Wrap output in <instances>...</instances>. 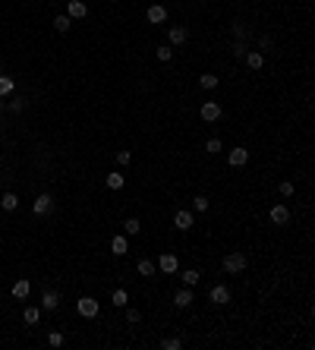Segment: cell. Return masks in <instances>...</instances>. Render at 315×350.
Segmentation results:
<instances>
[{
  "instance_id": "cell-14",
  "label": "cell",
  "mask_w": 315,
  "mask_h": 350,
  "mask_svg": "<svg viewBox=\"0 0 315 350\" xmlns=\"http://www.w3.org/2000/svg\"><path fill=\"white\" fill-rule=\"evenodd\" d=\"M246 66H249V70H262V66H265V57H262V54H259V51H246Z\"/></svg>"
},
{
  "instance_id": "cell-10",
  "label": "cell",
  "mask_w": 315,
  "mask_h": 350,
  "mask_svg": "<svg viewBox=\"0 0 315 350\" xmlns=\"http://www.w3.org/2000/svg\"><path fill=\"white\" fill-rule=\"evenodd\" d=\"M51 208H54V199L48 196V193H44V196H38V199H35V205H32V212H35V214H48Z\"/></svg>"
},
{
  "instance_id": "cell-12",
  "label": "cell",
  "mask_w": 315,
  "mask_h": 350,
  "mask_svg": "<svg viewBox=\"0 0 315 350\" xmlns=\"http://www.w3.org/2000/svg\"><path fill=\"white\" fill-rule=\"evenodd\" d=\"M227 161H230L233 167H243L246 161H249V152H246V149H230V155H227Z\"/></svg>"
},
{
  "instance_id": "cell-5",
  "label": "cell",
  "mask_w": 315,
  "mask_h": 350,
  "mask_svg": "<svg viewBox=\"0 0 315 350\" xmlns=\"http://www.w3.org/2000/svg\"><path fill=\"white\" fill-rule=\"evenodd\" d=\"M202 120H205V123L221 120V104H218V101H205V104H202Z\"/></svg>"
},
{
  "instance_id": "cell-28",
  "label": "cell",
  "mask_w": 315,
  "mask_h": 350,
  "mask_svg": "<svg viewBox=\"0 0 315 350\" xmlns=\"http://www.w3.org/2000/svg\"><path fill=\"white\" fill-rule=\"evenodd\" d=\"M38 315H41V312H38L35 306H29V309H25V322H29V325H35V322H38Z\"/></svg>"
},
{
  "instance_id": "cell-19",
  "label": "cell",
  "mask_w": 315,
  "mask_h": 350,
  "mask_svg": "<svg viewBox=\"0 0 315 350\" xmlns=\"http://www.w3.org/2000/svg\"><path fill=\"white\" fill-rule=\"evenodd\" d=\"M139 274H145V278H148V274H155L158 272V265H155V262H151V259H139Z\"/></svg>"
},
{
  "instance_id": "cell-35",
  "label": "cell",
  "mask_w": 315,
  "mask_h": 350,
  "mask_svg": "<svg viewBox=\"0 0 315 350\" xmlns=\"http://www.w3.org/2000/svg\"><path fill=\"white\" fill-rule=\"evenodd\" d=\"M196 212H208V199L205 196H196Z\"/></svg>"
},
{
  "instance_id": "cell-32",
  "label": "cell",
  "mask_w": 315,
  "mask_h": 350,
  "mask_svg": "<svg viewBox=\"0 0 315 350\" xmlns=\"http://www.w3.org/2000/svg\"><path fill=\"white\" fill-rule=\"evenodd\" d=\"M278 190H280V196H284V199H290V196H293V183H287V180L278 186Z\"/></svg>"
},
{
  "instance_id": "cell-27",
  "label": "cell",
  "mask_w": 315,
  "mask_h": 350,
  "mask_svg": "<svg viewBox=\"0 0 315 350\" xmlns=\"http://www.w3.org/2000/svg\"><path fill=\"white\" fill-rule=\"evenodd\" d=\"M13 92V79L10 76H0V95H10Z\"/></svg>"
},
{
  "instance_id": "cell-25",
  "label": "cell",
  "mask_w": 315,
  "mask_h": 350,
  "mask_svg": "<svg viewBox=\"0 0 315 350\" xmlns=\"http://www.w3.org/2000/svg\"><path fill=\"white\" fill-rule=\"evenodd\" d=\"M54 29L57 32H70V16H57L54 19Z\"/></svg>"
},
{
  "instance_id": "cell-8",
  "label": "cell",
  "mask_w": 315,
  "mask_h": 350,
  "mask_svg": "<svg viewBox=\"0 0 315 350\" xmlns=\"http://www.w3.org/2000/svg\"><path fill=\"white\" fill-rule=\"evenodd\" d=\"M192 224H196V221H192V212H177L173 214V227H177V231H192Z\"/></svg>"
},
{
  "instance_id": "cell-33",
  "label": "cell",
  "mask_w": 315,
  "mask_h": 350,
  "mask_svg": "<svg viewBox=\"0 0 315 350\" xmlns=\"http://www.w3.org/2000/svg\"><path fill=\"white\" fill-rule=\"evenodd\" d=\"M48 344H51V347H63V334H60V331H54L51 338H48Z\"/></svg>"
},
{
  "instance_id": "cell-17",
  "label": "cell",
  "mask_w": 315,
  "mask_h": 350,
  "mask_svg": "<svg viewBox=\"0 0 315 350\" xmlns=\"http://www.w3.org/2000/svg\"><path fill=\"white\" fill-rule=\"evenodd\" d=\"M41 306H44V309H57V306H60V293H57V291H44Z\"/></svg>"
},
{
  "instance_id": "cell-9",
  "label": "cell",
  "mask_w": 315,
  "mask_h": 350,
  "mask_svg": "<svg viewBox=\"0 0 315 350\" xmlns=\"http://www.w3.org/2000/svg\"><path fill=\"white\" fill-rule=\"evenodd\" d=\"M290 221V208L287 205H271V224H287Z\"/></svg>"
},
{
  "instance_id": "cell-29",
  "label": "cell",
  "mask_w": 315,
  "mask_h": 350,
  "mask_svg": "<svg viewBox=\"0 0 315 350\" xmlns=\"http://www.w3.org/2000/svg\"><path fill=\"white\" fill-rule=\"evenodd\" d=\"M170 57H173L170 44H164V48H158V60H164V63H167V60H170Z\"/></svg>"
},
{
  "instance_id": "cell-30",
  "label": "cell",
  "mask_w": 315,
  "mask_h": 350,
  "mask_svg": "<svg viewBox=\"0 0 315 350\" xmlns=\"http://www.w3.org/2000/svg\"><path fill=\"white\" fill-rule=\"evenodd\" d=\"M205 152L218 155V152H221V139H208V142H205Z\"/></svg>"
},
{
  "instance_id": "cell-4",
  "label": "cell",
  "mask_w": 315,
  "mask_h": 350,
  "mask_svg": "<svg viewBox=\"0 0 315 350\" xmlns=\"http://www.w3.org/2000/svg\"><path fill=\"white\" fill-rule=\"evenodd\" d=\"M145 19H148L151 25H161V22H167V10L161 3H155V6H148V10H145Z\"/></svg>"
},
{
  "instance_id": "cell-3",
  "label": "cell",
  "mask_w": 315,
  "mask_h": 350,
  "mask_svg": "<svg viewBox=\"0 0 315 350\" xmlns=\"http://www.w3.org/2000/svg\"><path fill=\"white\" fill-rule=\"evenodd\" d=\"M155 265H158V272L173 274V272H177V255H173V253H164V255H158V262H155Z\"/></svg>"
},
{
  "instance_id": "cell-26",
  "label": "cell",
  "mask_w": 315,
  "mask_h": 350,
  "mask_svg": "<svg viewBox=\"0 0 315 350\" xmlns=\"http://www.w3.org/2000/svg\"><path fill=\"white\" fill-rule=\"evenodd\" d=\"M161 347H164V350H180V347H183V341H177V338H164V341H161Z\"/></svg>"
},
{
  "instance_id": "cell-34",
  "label": "cell",
  "mask_w": 315,
  "mask_h": 350,
  "mask_svg": "<svg viewBox=\"0 0 315 350\" xmlns=\"http://www.w3.org/2000/svg\"><path fill=\"white\" fill-rule=\"evenodd\" d=\"M139 319H142V312H139V309H126V322H132V325H136Z\"/></svg>"
},
{
  "instance_id": "cell-13",
  "label": "cell",
  "mask_w": 315,
  "mask_h": 350,
  "mask_svg": "<svg viewBox=\"0 0 315 350\" xmlns=\"http://www.w3.org/2000/svg\"><path fill=\"white\" fill-rule=\"evenodd\" d=\"M192 300H196V297H192V291H189V287H183V291H177V293H173V303H177L180 309L192 306Z\"/></svg>"
},
{
  "instance_id": "cell-1",
  "label": "cell",
  "mask_w": 315,
  "mask_h": 350,
  "mask_svg": "<svg viewBox=\"0 0 315 350\" xmlns=\"http://www.w3.org/2000/svg\"><path fill=\"white\" fill-rule=\"evenodd\" d=\"M243 268H246V253H230V255H224V272L240 274Z\"/></svg>"
},
{
  "instance_id": "cell-18",
  "label": "cell",
  "mask_w": 315,
  "mask_h": 350,
  "mask_svg": "<svg viewBox=\"0 0 315 350\" xmlns=\"http://www.w3.org/2000/svg\"><path fill=\"white\" fill-rule=\"evenodd\" d=\"M123 183H126V177H123L120 171L107 174V190H123Z\"/></svg>"
},
{
  "instance_id": "cell-2",
  "label": "cell",
  "mask_w": 315,
  "mask_h": 350,
  "mask_svg": "<svg viewBox=\"0 0 315 350\" xmlns=\"http://www.w3.org/2000/svg\"><path fill=\"white\" fill-rule=\"evenodd\" d=\"M76 309H79V315H85V319H95L98 315V300L95 297H82L76 303Z\"/></svg>"
},
{
  "instance_id": "cell-36",
  "label": "cell",
  "mask_w": 315,
  "mask_h": 350,
  "mask_svg": "<svg viewBox=\"0 0 315 350\" xmlns=\"http://www.w3.org/2000/svg\"><path fill=\"white\" fill-rule=\"evenodd\" d=\"M117 164H130V152H117Z\"/></svg>"
},
{
  "instance_id": "cell-23",
  "label": "cell",
  "mask_w": 315,
  "mask_h": 350,
  "mask_svg": "<svg viewBox=\"0 0 315 350\" xmlns=\"http://www.w3.org/2000/svg\"><path fill=\"white\" fill-rule=\"evenodd\" d=\"M199 85H202V89H218V76H214V73H205V76L199 79Z\"/></svg>"
},
{
  "instance_id": "cell-31",
  "label": "cell",
  "mask_w": 315,
  "mask_h": 350,
  "mask_svg": "<svg viewBox=\"0 0 315 350\" xmlns=\"http://www.w3.org/2000/svg\"><path fill=\"white\" fill-rule=\"evenodd\" d=\"M233 57H240V60L246 57V44L240 41V38H237V44H233Z\"/></svg>"
},
{
  "instance_id": "cell-16",
  "label": "cell",
  "mask_w": 315,
  "mask_h": 350,
  "mask_svg": "<svg viewBox=\"0 0 315 350\" xmlns=\"http://www.w3.org/2000/svg\"><path fill=\"white\" fill-rule=\"evenodd\" d=\"M126 250H130V243H126V237H123V233H117V237L111 240V253H117V255H126Z\"/></svg>"
},
{
  "instance_id": "cell-11",
  "label": "cell",
  "mask_w": 315,
  "mask_h": 350,
  "mask_svg": "<svg viewBox=\"0 0 315 350\" xmlns=\"http://www.w3.org/2000/svg\"><path fill=\"white\" fill-rule=\"evenodd\" d=\"M167 38H170V44H183L186 38H189V32H186L183 25H170V29H167Z\"/></svg>"
},
{
  "instance_id": "cell-7",
  "label": "cell",
  "mask_w": 315,
  "mask_h": 350,
  "mask_svg": "<svg viewBox=\"0 0 315 350\" xmlns=\"http://www.w3.org/2000/svg\"><path fill=\"white\" fill-rule=\"evenodd\" d=\"M208 297H211V303H218V306H227V303H230V291H227L224 284H214Z\"/></svg>"
},
{
  "instance_id": "cell-21",
  "label": "cell",
  "mask_w": 315,
  "mask_h": 350,
  "mask_svg": "<svg viewBox=\"0 0 315 350\" xmlns=\"http://www.w3.org/2000/svg\"><path fill=\"white\" fill-rule=\"evenodd\" d=\"M111 303H113V306H117V309H120V306H126V303H130V293H126L123 287H120V291H113V297H111Z\"/></svg>"
},
{
  "instance_id": "cell-24",
  "label": "cell",
  "mask_w": 315,
  "mask_h": 350,
  "mask_svg": "<svg viewBox=\"0 0 315 350\" xmlns=\"http://www.w3.org/2000/svg\"><path fill=\"white\" fill-rule=\"evenodd\" d=\"M0 205H3V208H6V212H16V205H19V199H16V196H13V193H6V196H3V199H0Z\"/></svg>"
},
{
  "instance_id": "cell-15",
  "label": "cell",
  "mask_w": 315,
  "mask_h": 350,
  "mask_svg": "<svg viewBox=\"0 0 315 350\" xmlns=\"http://www.w3.org/2000/svg\"><path fill=\"white\" fill-rule=\"evenodd\" d=\"M29 291H32V284L25 278H19L16 284H13V297H16V300H25V297H29Z\"/></svg>"
},
{
  "instance_id": "cell-22",
  "label": "cell",
  "mask_w": 315,
  "mask_h": 350,
  "mask_svg": "<svg viewBox=\"0 0 315 350\" xmlns=\"http://www.w3.org/2000/svg\"><path fill=\"white\" fill-rule=\"evenodd\" d=\"M123 231L130 233V237H132V233H139V231H142V224H139V218H126V221H123Z\"/></svg>"
},
{
  "instance_id": "cell-6",
  "label": "cell",
  "mask_w": 315,
  "mask_h": 350,
  "mask_svg": "<svg viewBox=\"0 0 315 350\" xmlns=\"http://www.w3.org/2000/svg\"><path fill=\"white\" fill-rule=\"evenodd\" d=\"M66 16L70 19H85L89 16V6H85L82 0H70V3H66Z\"/></svg>"
},
{
  "instance_id": "cell-20",
  "label": "cell",
  "mask_w": 315,
  "mask_h": 350,
  "mask_svg": "<svg viewBox=\"0 0 315 350\" xmlns=\"http://www.w3.org/2000/svg\"><path fill=\"white\" fill-rule=\"evenodd\" d=\"M180 278H183V284H186V287H196V284H199V278H202V274H199L196 268H189V272H183V274H180Z\"/></svg>"
}]
</instances>
